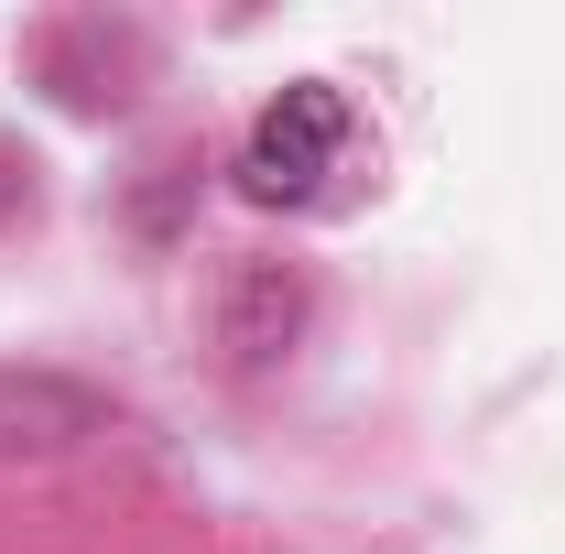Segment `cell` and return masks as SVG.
I'll return each mask as SVG.
<instances>
[{"instance_id":"cell-1","label":"cell","mask_w":565,"mask_h":554,"mask_svg":"<svg viewBox=\"0 0 565 554\" xmlns=\"http://www.w3.org/2000/svg\"><path fill=\"white\" fill-rule=\"evenodd\" d=\"M338 163H349V98L327 76H282L239 141V196L250 207H316Z\"/></svg>"},{"instance_id":"cell-3","label":"cell","mask_w":565,"mask_h":554,"mask_svg":"<svg viewBox=\"0 0 565 554\" xmlns=\"http://www.w3.org/2000/svg\"><path fill=\"white\" fill-rule=\"evenodd\" d=\"M217 338H228V359L239 370H273L282 348L305 338V273L294 262H228V294H217Z\"/></svg>"},{"instance_id":"cell-2","label":"cell","mask_w":565,"mask_h":554,"mask_svg":"<svg viewBox=\"0 0 565 554\" xmlns=\"http://www.w3.org/2000/svg\"><path fill=\"white\" fill-rule=\"evenodd\" d=\"M109 392L98 381H76V370H0V468H22V457H66L87 435H109Z\"/></svg>"},{"instance_id":"cell-4","label":"cell","mask_w":565,"mask_h":554,"mask_svg":"<svg viewBox=\"0 0 565 554\" xmlns=\"http://www.w3.org/2000/svg\"><path fill=\"white\" fill-rule=\"evenodd\" d=\"M11 217H33V163L0 141V228H11Z\"/></svg>"}]
</instances>
